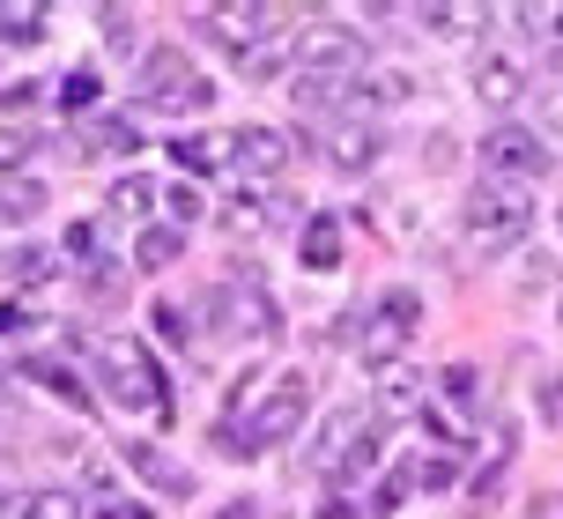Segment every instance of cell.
<instances>
[{
	"instance_id": "6da1fadb",
	"label": "cell",
	"mask_w": 563,
	"mask_h": 519,
	"mask_svg": "<svg viewBox=\"0 0 563 519\" xmlns=\"http://www.w3.org/2000/svg\"><path fill=\"white\" fill-rule=\"evenodd\" d=\"M89 372L104 378V401L112 408H126V416H170V386L134 334H97L89 342Z\"/></svg>"
},
{
	"instance_id": "7a4b0ae2",
	"label": "cell",
	"mask_w": 563,
	"mask_h": 519,
	"mask_svg": "<svg viewBox=\"0 0 563 519\" xmlns=\"http://www.w3.org/2000/svg\"><path fill=\"white\" fill-rule=\"evenodd\" d=\"M527 231H534L527 186H519V178H482L475 201H467V245H475L482 260H497V253H511Z\"/></svg>"
},
{
	"instance_id": "3957f363",
	"label": "cell",
	"mask_w": 563,
	"mask_h": 519,
	"mask_svg": "<svg viewBox=\"0 0 563 519\" xmlns=\"http://www.w3.org/2000/svg\"><path fill=\"white\" fill-rule=\"evenodd\" d=\"M134 104H148V112H208L216 104V82H200V67L178 45H156V53H141V75H134Z\"/></svg>"
},
{
	"instance_id": "277c9868",
	"label": "cell",
	"mask_w": 563,
	"mask_h": 519,
	"mask_svg": "<svg viewBox=\"0 0 563 519\" xmlns=\"http://www.w3.org/2000/svg\"><path fill=\"white\" fill-rule=\"evenodd\" d=\"M311 416V378L305 372H282L275 386H267V401L253 408V423H245V438L230 445V453H275V445H289L297 438V423Z\"/></svg>"
},
{
	"instance_id": "5b68a950",
	"label": "cell",
	"mask_w": 563,
	"mask_h": 519,
	"mask_svg": "<svg viewBox=\"0 0 563 519\" xmlns=\"http://www.w3.org/2000/svg\"><path fill=\"white\" fill-rule=\"evenodd\" d=\"M297 82H364V37L341 23H305V37H297Z\"/></svg>"
},
{
	"instance_id": "8992f818",
	"label": "cell",
	"mask_w": 563,
	"mask_h": 519,
	"mask_svg": "<svg viewBox=\"0 0 563 519\" xmlns=\"http://www.w3.org/2000/svg\"><path fill=\"white\" fill-rule=\"evenodd\" d=\"M186 23H200V37H216V45H230L245 59V53H267V37L282 23H297V8H200Z\"/></svg>"
},
{
	"instance_id": "52a82bcc",
	"label": "cell",
	"mask_w": 563,
	"mask_h": 519,
	"mask_svg": "<svg viewBox=\"0 0 563 519\" xmlns=\"http://www.w3.org/2000/svg\"><path fill=\"white\" fill-rule=\"evenodd\" d=\"M549 172V142L527 134V126H489V142H482V178H541Z\"/></svg>"
},
{
	"instance_id": "ba28073f",
	"label": "cell",
	"mask_w": 563,
	"mask_h": 519,
	"mask_svg": "<svg viewBox=\"0 0 563 519\" xmlns=\"http://www.w3.org/2000/svg\"><path fill=\"white\" fill-rule=\"evenodd\" d=\"M364 431H378V408H334L319 423V438H311V467L319 475H341V461L364 445Z\"/></svg>"
},
{
	"instance_id": "9c48e42d",
	"label": "cell",
	"mask_w": 563,
	"mask_h": 519,
	"mask_svg": "<svg viewBox=\"0 0 563 519\" xmlns=\"http://www.w3.org/2000/svg\"><path fill=\"white\" fill-rule=\"evenodd\" d=\"M230 164H238L245 178H260V186H267V178L289 172V142H282L275 126H238V134H230Z\"/></svg>"
},
{
	"instance_id": "30bf717a",
	"label": "cell",
	"mask_w": 563,
	"mask_h": 519,
	"mask_svg": "<svg viewBox=\"0 0 563 519\" xmlns=\"http://www.w3.org/2000/svg\"><path fill=\"white\" fill-rule=\"evenodd\" d=\"M378 156H386L378 126H364V119H341V126H327V164H334V172H371Z\"/></svg>"
},
{
	"instance_id": "8fae6325",
	"label": "cell",
	"mask_w": 563,
	"mask_h": 519,
	"mask_svg": "<svg viewBox=\"0 0 563 519\" xmlns=\"http://www.w3.org/2000/svg\"><path fill=\"white\" fill-rule=\"evenodd\" d=\"M519 89H527V75H519V59H511V53H489L475 67V97L489 104V112H511V104H519Z\"/></svg>"
},
{
	"instance_id": "7c38bea8",
	"label": "cell",
	"mask_w": 563,
	"mask_h": 519,
	"mask_svg": "<svg viewBox=\"0 0 563 519\" xmlns=\"http://www.w3.org/2000/svg\"><path fill=\"white\" fill-rule=\"evenodd\" d=\"M119 461L134 467L141 483H156L164 497H186V490H194V475H186V467H170L164 453H156V445H141V438H126V445H119Z\"/></svg>"
},
{
	"instance_id": "4fadbf2b",
	"label": "cell",
	"mask_w": 563,
	"mask_h": 519,
	"mask_svg": "<svg viewBox=\"0 0 563 519\" xmlns=\"http://www.w3.org/2000/svg\"><path fill=\"white\" fill-rule=\"evenodd\" d=\"M170 164L186 178H208L216 164H230V134H178L170 142Z\"/></svg>"
},
{
	"instance_id": "5bb4252c",
	"label": "cell",
	"mask_w": 563,
	"mask_h": 519,
	"mask_svg": "<svg viewBox=\"0 0 563 519\" xmlns=\"http://www.w3.org/2000/svg\"><path fill=\"white\" fill-rule=\"evenodd\" d=\"M297 245H305V267H311V275H334V267H341V223H334V216H311Z\"/></svg>"
},
{
	"instance_id": "9a60e30c",
	"label": "cell",
	"mask_w": 563,
	"mask_h": 519,
	"mask_svg": "<svg viewBox=\"0 0 563 519\" xmlns=\"http://www.w3.org/2000/svg\"><path fill=\"white\" fill-rule=\"evenodd\" d=\"M23 378H37V386H45V394H59V401L89 408V386H82V378H75V372H67L59 356H30V364H23Z\"/></svg>"
},
{
	"instance_id": "2e32d148",
	"label": "cell",
	"mask_w": 563,
	"mask_h": 519,
	"mask_svg": "<svg viewBox=\"0 0 563 519\" xmlns=\"http://www.w3.org/2000/svg\"><path fill=\"white\" fill-rule=\"evenodd\" d=\"M349 97H364V82H297V112L305 119H334Z\"/></svg>"
},
{
	"instance_id": "e0dca14e",
	"label": "cell",
	"mask_w": 563,
	"mask_h": 519,
	"mask_svg": "<svg viewBox=\"0 0 563 519\" xmlns=\"http://www.w3.org/2000/svg\"><path fill=\"white\" fill-rule=\"evenodd\" d=\"M104 201H112V223H141V216H148V208H156V201H164V194H156V186H148V178H119V186H112V194H104Z\"/></svg>"
},
{
	"instance_id": "ac0fdd59",
	"label": "cell",
	"mask_w": 563,
	"mask_h": 519,
	"mask_svg": "<svg viewBox=\"0 0 563 519\" xmlns=\"http://www.w3.org/2000/svg\"><path fill=\"white\" fill-rule=\"evenodd\" d=\"M0 267H8V283H53V275H59V260L45 253V245H15Z\"/></svg>"
},
{
	"instance_id": "d6986e66",
	"label": "cell",
	"mask_w": 563,
	"mask_h": 519,
	"mask_svg": "<svg viewBox=\"0 0 563 519\" xmlns=\"http://www.w3.org/2000/svg\"><path fill=\"white\" fill-rule=\"evenodd\" d=\"M45 37V8H8L0 0V45H37Z\"/></svg>"
},
{
	"instance_id": "ffe728a7",
	"label": "cell",
	"mask_w": 563,
	"mask_h": 519,
	"mask_svg": "<svg viewBox=\"0 0 563 519\" xmlns=\"http://www.w3.org/2000/svg\"><path fill=\"white\" fill-rule=\"evenodd\" d=\"M45 208V186L37 178H15V186H0V223H30Z\"/></svg>"
},
{
	"instance_id": "44dd1931",
	"label": "cell",
	"mask_w": 563,
	"mask_h": 519,
	"mask_svg": "<svg viewBox=\"0 0 563 519\" xmlns=\"http://www.w3.org/2000/svg\"><path fill=\"white\" fill-rule=\"evenodd\" d=\"M416 312H422V297H416V289H386V297H378V319H386V342H400V334L416 327Z\"/></svg>"
},
{
	"instance_id": "7402d4cb",
	"label": "cell",
	"mask_w": 563,
	"mask_h": 519,
	"mask_svg": "<svg viewBox=\"0 0 563 519\" xmlns=\"http://www.w3.org/2000/svg\"><path fill=\"white\" fill-rule=\"evenodd\" d=\"M178 245H186L178 231H141L134 238V267H148V275H156V267H170V260H178Z\"/></svg>"
},
{
	"instance_id": "603a6c76",
	"label": "cell",
	"mask_w": 563,
	"mask_h": 519,
	"mask_svg": "<svg viewBox=\"0 0 563 519\" xmlns=\"http://www.w3.org/2000/svg\"><path fill=\"white\" fill-rule=\"evenodd\" d=\"M23 519H89V505H82L75 490H37V497L23 505Z\"/></svg>"
},
{
	"instance_id": "cb8c5ba5",
	"label": "cell",
	"mask_w": 563,
	"mask_h": 519,
	"mask_svg": "<svg viewBox=\"0 0 563 519\" xmlns=\"http://www.w3.org/2000/svg\"><path fill=\"white\" fill-rule=\"evenodd\" d=\"M467 23H482V8H416V30L430 37H460Z\"/></svg>"
},
{
	"instance_id": "d4e9b609",
	"label": "cell",
	"mask_w": 563,
	"mask_h": 519,
	"mask_svg": "<svg viewBox=\"0 0 563 519\" xmlns=\"http://www.w3.org/2000/svg\"><path fill=\"white\" fill-rule=\"evenodd\" d=\"M267 223H275V194H253V186H245L238 208H230V231H267Z\"/></svg>"
},
{
	"instance_id": "484cf974",
	"label": "cell",
	"mask_w": 563,
	"mask_h": 519,
	"mask_svg": "<svg viewBox=\"0 0 563 519\" xmlns=\"http://www.w3.org/2000/svg\"><path fill=\"white\" fill-rule=\"evenodd\" d=\"M89 148H104V156H134V148H141L134 119H97V134H89Z\"/></svg>"
},
{
	"instance_id": "4316f807",
	"label": "cell",
	"mask_w": 563,
	"mask_h": 519,
	"mask_svg": "<svg viewBox=\"0 0 563 519\" xmlns=\"http://www.w3.org/2000/svg\"><path fill=\"white\" fill-rule=\"evenodd\" d=\"M97 23H104V45H112V53H134L141 45V15L134 8H104Z\"/></svg>"
},
{
	"instance_id": "83f0119b",
	"label": "cell",
	"mask_w": 563,
	"mask_h": 519,
	"mask_svg": "<svg viewBox=\"0 0 563 519\" xmlns=\"http://www.w3.org/2000/svg\"><path fill=\"white\" fill-rule=\"evenodd\" d=\"M30 148H37V142H30L23 126H15V119H0V178H8V172H23V164H30Z\"/></svg>"
},
{
	"instance_id": "f1b7e54d",
	"label": "cell",
	"mask_w": 563,
	"mask_h": 519,
	"mask_svg": "<svg viewBox=\"0 0 563 519\" xmlns=\"http://www.w3.org/2000/svg\"><path fill=\"white\" fill-rule=\"evenodd\" d=\"M59 104H67V112H89V104H97V67H75V75H59Z\"/></svg>"
},
{
	"instance_id": "f546056e",
	"label": "cell",
	"mask_w": 563,
	"mask_h": 519,
	"mask_svg": "<svg viewBox=\"0 0 563 519\" xmlns=\"http://www.w3.org/2000/svg\"><path fill=\"white\" fill-rule=\"evenodd\" d=\"M164 201H170V231H186V223H200V186H194V178H178V186H170Z\"/></svg>"
},
{
	"instance_id": "4dcf8cb0",
	"label": "cell",
	"mask_w": 563,
	"mask_h": 519,
	"mask_svg": "<svg viewBox=\"0 0 563 519\" xmlns=\"http://www.w3.org/2000/svg\"><path fill=\"white\" fill-rule=\"evenodd\" d=\"M148 319H156V334H164L170 349H194V319L178 312V305H156V312H148Z\"/></svg>"
},
{
	"instance_id": "1f68e13d",
	"label": "cell",
	"mask_w": 563,
	"mask_h": 519,
	"mask_svg": "<svg viewBox=\"0 0 563 519\" xmlns=\"http://www.w3.org/2000/svg\"><path fill=\"white\" fill-rule=\"evenodd\" d=\"M460 483V461L452 453H438V461H416V490H452Z\"/></svg>"
},
{
	"instance_id": "d6a6232c",
	"label": "cell",
	"mask_w": 563,
	"mask_h": 519,
	"mask_svg": "<svg viewBox=\"0 0 563 519\" xmlns=\"http://www.w3.org/2000/svg\"><path fill=\"white\" fill-rule=\"evenodd\" d=\"M438 394H445V401H475V364H445V372H438Z\"/></svg>"
},
{
	"instance_id": "836d02e7",
	"label": "cell",
	"mask_w": 563,
	"mask_h": 519,
	"mask_svg": "<svg viewBox=\"0 0 563 519\" xmlns=\"http://www.w3.org/2000/svg\"><path fill=\"white\" fill-rule=\"evenodd\" d=\"M408 89H416V82H408L400 67H386V75H371V82H364V97H371V104H400Z\"/></svg>"
},
{
	"instance_id": "e575fe53",
	"label": "cell",
	"mask_w": 563,
	"mask_h": 519,
	"mask_svg": "<svg viewBox=\"0 0 563 519\" xmlns=\"http://www.w3.org/2000/svg\"><path fill=\"white\" fill-rule=\"evenodd\" d=\"M37 97H45V89H37V82H0V112L15 119V112H30Z\"/></svg>"
},
{
	"instance_id": "d590c367",
	"label": "cell",
	"mask_w": 563,
	"mask_h": 519,
	"mask_svg": "<svg viewBox=\"0 0 563 519\" xmlns=\"http://www.w3.org/2000/svg\"><path fill=\"white\" fill-rule=\"evenodd\" d=\"M275 67H282V53H275V45H267V53H245V59H238V75H245V82H267Z\"/></svg>"
},
{
	"instance_id": "8d00e7d4",
	"label": "cell",
	"mask_w": 563,
	"mask_h": 519,
	"mask_svg": "<svg viewBox=\"0 0 563 519\" xmlns=\"http://www.w3.org/2000/svg\"><path fill=\"white\" fill-rule=\"evenodd\" d=\"M67 253H75V260H97V223H75V231H67Z\"/></svg>"
},
{
	"instance_id": "74e56055",
	"label": "cell",
	"mask_w": 563,
	"mask_h": 519,
	"mask_svg": "<svg viewBox=\"0 0 563 519\" xmlns=\"http://www.w3.org/2000/svg\"><path fill=\"white\" fill-rule=\"evenodd\" d=\"M89 519H148V505H126V497H104Z\"/></svg>"
},
{
	"instance_id": "f35d334b",
	"label": "cell",
	"mask_w": 563,
	"mask_h": 519,
	"mask_svg": "<svg viewBox=\"0 0 563 519\" xmlns=\"http://www.w3.org/2000/svg\"><path fill=\"white\" fill-rule=\"evenodd\" d=\"M37 327V312H23V305H0V334H30Z\"/></svg>"
},
{
	"instance_id": "ab89813d",
	"label": "cell",
	"mask_w": 563,
	"mask_h": 519,
	"mask_svg": "<svg viewBox=\"0 0 563 519\" xmlns=\"http://www.w3.org/2000/svg\"><path fill=\"white\" fill-rule=\"evenodd\" d=\"M208 519H253V497H230V505H216Z\"/></svg>"
},
{
	"instance_id": "60d3db41",
	"label": "cell",
	"mask_w": 563,
	"mask_h": 519,
	"mask_svg": "<svg viewBox=\"0 0 563 519\" xmlns=\"http://www.w3.org/2000/svg\"><path fill=\"white\" fill-rule=\"evenodd\" d=\"M541 126H556V134H563V89L549 97V104H541Z\"/></svg>"
},
{
	"instance_id": "b9f144b4",
	"label": "cell",
	"mask_w": 563,
	"mask_h": 519,
	"mask_svg": "<svg viewBox=\"0 0 563 519\" xmlns=\"http://www.w3.org/2000/svg\"><path fill=\"white\" fill-rule=\"evenodd\" d=\"M541 416H563V386H541Z\"/></svg>"
},
{
	"instance_id": "7bdbcfd3",
	"label": "cell",
	"mask_w": 563,
	"mask_h": 519,
	"mask_svg": "<svg viewBox=\"0 0 563 519\" xmlns=\"http://www.w3.org/2000/svg\"><path fill=\"white\" fill-rule=\"evenodd\" d=\"M549 75H563V45H556V53H549Z\"/></svg>"
},
{
	"instance_id": "ee69618b",
	"label": "cell",
	"mask_w": 563,
	"mask_h": 519,
	"mask_svg": "<svg viewBox=\"0 0 563 519\" xmlns=\"http://www.w3.org/2000/svg\"><path fill=\"white\" fill-rule=\"evenodd\" d=\"M556 223H563V208H556Z\"/></svg>"
}]
</instances>
